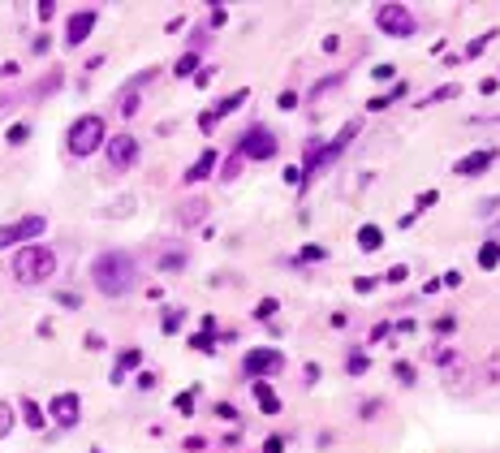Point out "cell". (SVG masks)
Listing matches in <instances>:
<instances>
[{"label":"cell","instance_id":"cell-1","mask_svg":"<svg viewBox=\"0 0 500 453\" xmlns=\"http://www.w3.org/2000/svg\"><path fill=\"white\" fill-rule=\"evenodd\" d=\"M91 281L104 298H125L138 285V264L125 251H104L91 259Z\"/></svg>","mask_w":500,"mask_h":453},{"label":"cell","instance_id":"cell-2","mask_svg":"<svg viewBox=\"0 0 500 453\" xmlns=\"http://www.w3.org/2000/svg\"><path fill=\"white\" fill-rule=\"evenodd\" d=\"M56 277V251L43 246V242H30L13 255V281L18 285H43Z\"/></svg>","mask_w":500,"mask_h":453},{"label":"cell","instance_id":"cell-3","mask_svg":"<svg viewBox=\"0 0 500 453\" xmlns=\"http://www.w3.org/2000/svg\"><path fill=\"white\" fill-rule=\"evenodd\" d=\"M108 143V125H104V117L100 112H83L69 129H65V147H69V156H91V151H100Z\"/></svg>","mask_w":500,"mask_h":453},{"label":"cell","instance_id":"cell-4","mask_svg":"<svg viewBox=\"0 0 500 453\" xmlns=\"http://www.w3.org/2000/svg\"><path fill=\"white\" fill-rule=\"evenodd\" d=\"M376 26L384 30V35H393V39H410L418 22H414V13L401 5V0H384V5L376 9Z\"/></svg>","mask_w":500,"mask_h":453},{"label":"cell","instance_id":"cell-5","mask_svg":"<svg viewBox=\"0 0 500 453\" xmlns=\"http://www.w3.org/2000/svg\"><path fill=\"white\" fill-rule=\"evenodd\" d=\"M276 151H281V138L272 134L268 125H250L246 134L237 138V156L241 160H272Z\"/></svg>","mask_w":500,"mask_h":453},{"label":"cell","instance_id":"cell-6","mask_svg":"<svg viewBox=\"0 0 500 453\" xmlns=\"http://www.w3.org/2000/svg\"><path fill=\"white\" fill-rule=\"evenodd\" d=\"M241 371H246L250 380H268V376H276V371H285V354L272 350V346H254V350H246V359H241Z\"/></svg>","mask_w":500,"mask_h":453},{"label":"cell","instance_id":"cell-7","mask_svg":"<svg viewBox=\"0 0 500 453\" xmlns=\"http://www.w3.org/2000/svg\"><path fill=\"white\" fill-rule=\"evenodd\" d=\"M104 160H108L112 173H130L138 165V138L134 134H112L104 143Z\"/></svg>","mask_w":500,"mask_h":453},{"label":"cell","instance_id":"cell-8","mask_svg":"<svg viewBox=\"0 0 500 453\" xmlns=\"http://www.w3.org/2000/svg\"><path fill=\"white\" fill-rule=\"evenodd\" d=\"M43 229H47L43 216H22V220H13V224H0V251H9V246L22 251V242L30 246V242H35Z\"/></svg>","mask_w":500,"mask_h":453},{"label":"cell","instance_id":"cell-9","mask_svg":"<svg viewBox=\"0 0 500 453\" xmlns=\"http://www.w3.org/2000/svg\"><path fill=\"white\" fill-rule=\"evenodd\" d=\"M246 100H250V91H246V87H241V91H233V95H224V100H216V104H212V108H207L203 117H199V129H203V134H212V129H216V121H220V117H229V112H237Z\"/></svg>","mask_w":500,"mask_h":453},{"label":"cell","instance_id":"cell-10","mask_svg":"<svg viewBox=\"0 0 500 453\" xmlns=\"http://www.w3.org/2000/svg\"><path fill=\"white\" fill-rule=\"evenodd\" d=\"M95 22H100V13H95V9H78V13H69V22H65V48H83V43L91 39Z\"/></svg>","mask_w":500,"mask_h":453},{"label":"cell","instance_id":"cell-11","mask_svg":"<svg viewBox=\"0 0 500 453\" xmlns=\"http://www.w3.org/2000/svg\"><path fill=\"white\" fill-rule=\"evenodd\" d=\"M47 414H52L61 428H74L78 419H83V397H78V393H56L52 406H47Z\"/></svg>","mask_w":500,"mask_h":453},{"label":"cell","instance_id":"cell-12","mask_svg":"<svg viewBox=\"0 0 500 453\" xmlns=\"http://www.w3.org/2000/svg\"><path fill=\"white\" fill-rule=\"evenodd\" d=\"M500 160V151L496 147H483V151H470V156H461L457 165H453V173L457 177H479V173H488L492 165Z\"/></svg>","mask_w":500,"mask_h":453},{"label":"cell","instance_id":"cell-13","mask_svg":"<svg viewBox=\"0 0 500 453\" xmlns=\"http://www.w3.org/2000/svg\"><path fill=\"white\" fill-rule=\"evenodd\" d=\"M216 165H220V156H216L212 147H207V151H203V156L195 160V165L186 169V186H199V182H207V177L216 173Z\"/></svg>","mask_w":500,"mask_h":453},{"label":"cell","instance_id":"cell-14","mask_svg":"<svg viewBox=\"0 0 500 453\" xmlns=\"http://www.w3.org/2000/svg\"><path fill=\"white\" fill-rule=\"evenodd\" d=\"M138 363H142V350H134V346H130V350H121V354H117V363H112V384H121Z\"/></svg>","mask_w":500,"mask_h":453},{"label":"cell","instance_id":"cell-15","mask_svg":"<svg viewBox=\"0 0 500 453\" xmlns=\"http://www.w3.org/2000/svg\"><path fill=\"white\" fill-rule=\"evenodd\" d=\"M250 388H254V401H259V410H263V414H281V397L272 393V384H268V380H250Z\"/></svg>","mask_w":500,"mask_h":453},{"label":"cell","instance_id":"cell-16","mask_svg":"<svg viewBox=\"0 0 500 453\" xmlns=\"http://www.w3.org/2000/svg\"><path fill=\"white\" fill-rule=\"evenodd\" d=\"M461 95V83H444V87H435V91H427L423 95V108L427 104H444V100H457Z\"/></svg>","mask_w":500,"mask_h":453},{"label":"cell","instance_id":"cell-17","mask_svg":"<svg viewBox=\"0 0 500 453\" xmlns=\"http://www.w3.org/2000/svg\"><path fill=\"white\" fill-rule=\"evenodd\" d=\"M358 246H362L367 255L384 246V233H380V224H362V229H358Z\"/></svg>","mask_w":500,"mask_h":453},{"label":"cell","instance_id":"cell-18","mask_svg":"<svg viewBox=\"0 0 500 453\" xmlns=\"http://www.w3.org/2000/svg\"><path fill=\"white\" fill-rule=\"evenodd\" d=\"M22 419H26V423L35 428V432H39V428L47 423V414H43V406H39L35 397H22Z\"/></svg>","mask_w":500,"mask_h":453},{"label":"cell","instance_id":"cell-19","mask_svg":"<svg viewBox=\"0 0 500 453\" xmlns=\"http://www.w3.org/2000/svg\"><path fill=\"white\" fill-rule=\"evenodd\" d=\"M207 216V199H186L182 203V224H199Z\"/></svg>","mask_w":500,"mask_h":453},{"label":"cell","instance_id":"cell-20","mask_svg":"<svg viewBox=\"0 0 500 453\" xmlns=\"http://www.w3.org/2000/svg\"><path fill=\"white\" fill-rule=\"evenodd\" d=\"M479 268L483 272L500 268V246H496V242H483V246H479Z\"/></svg>","mask_w":500,"mask_h":453},{"label":"cell","instance_id":"cell-21","mask_svg":"<svg viewBox=\"0 0 500 453\" xmlns=\"http://www.w3.org/2000/svg\"><path fill=\"white\" fill-rule=\"evenodd\" d=\"M401 95H406V83H397V87H393L389 95H376V100H371L367 108H371V112H384V108H393V104L401 100Z\"/></svg>","mask_w":500,"mask_h":453},{"label":"cell","instance_id":"cell-22","mask_svg":"<svg viewBox=\"0 0 500 453\" xmlns=\"http://www.w3.org/2000/svg\"><path fill=\"white\" fill-rule=\"evenodd\" d=\"M173 74H177V78H195V74H199V56H195V52L177 56V65H173Z\"/></svg>","mask_w":500,"mask_h":453},{"label":"cell","instance_id":"cell-23","mask_svg":"<svg viewBox=\"0 0 500 453\" xmlns=\"http://www.w3.org/2000/svg\"><path fill=\"white\" fill-rule=\"evenodd\" d=\"M241 165H246V160H241L237 151L224 160V169H220V182H237V173H241Z\"/></svg>","mask_w":500,"mask_h":453},{"label":"cell","instance_id":"cell-24","mask_svg":"<svg viewBox=\"0 0 500 453\" xmlns=\"http://www.w3.org/2000/svg\"><path fill=\"white\" fill-rule=\"evenodd\" d=\"M26 138H30V125H26V121H18V125H9V134H5V143H9V147H22Z\"/></svg>","mask_w":500,"mask_h":453},{"label":"cell","instance_id":"cell-25","mask_svg":"<svg viewBox=\"0 0 500 453\" xmlns=\"http://www.w3.org/2000/svg\"><path fill=\"white\" fill-rule=\"evenodd\" d=\"M13 423H18V414H13V406H9V401H0V441H5V436L13 432Z\"/></svg>","mask_w":500,"mask_h":453},{"label":"cell","instance_id":"cell-26","mask_svg":"<svg viewBox=\"0 0 500 453\" xmlns=\"http://www.w3.org/2000/svg\"><path fill=\"white\" fill-rule=\"evenodd\" d=\"M182 319H186L182 306H169V311H164V324H160V328H164V333H177V328H182Z\"/></svg>","mask_w":500,"mask_h":453},{"label":"cell","instance_id":"cell-27","mask_svg":"<svg viewBox=\"0 0 500 453\" xmlns=\"http://www.w3.org/2000/svg\"><path fill=\"white\" fill-rule=\"evenodd\" d=\"M332 87H341V74H332V78H319V83L311 87V100H324V91H332Z\"/></svg>","mask_w":500,"mask_h":453},{"label":"cell","instance_id":"cell-28","mask_svg":"<svg viewBox=\"0 0 500 453\" xmlns=\"http://www.w3.org/2000/svg\"><path fill=\"white\" fill-rule=\"evenodd\" d=\"M160 268H164V272H177V268H186V251H169L164 259H160Z\"/></svg>","mask_w":500,"mask_h":453},{"label":"cell","instance_id":"cell-29","mask_svg":"<svg viewBox=\"0 0 500 453\" xmlns=\"http://www.w3.org/2000/svg\"><path fill=\"white\" fill-rule=\"evenodd\" d=\"M190 346H195L199 354H212V350H216V341H212V333H207V328H203V333H195V337H190Z\"/></svg>","mask_w":500,"mask_h":453},{"label":"cell","instance_id":"cell-30","mask_svg":"<svg viewBox=\"0 0 500 453\" xmlns=\"http://www.w3.org/2000/svg\"><path fill=\"white\" fill-rule=\"evenodd\" d=\"M276 311H281V302H276V298H263L259 306H254V319H272Z\"/></svg>","mask_w":500,"mask_h":453},{"label":"cell","instance_id":"cell-31","mask_svg":"<svg viewBox=\"0 0 500 453\" xmlns=\"http://www.w3.org/2000/svg\"><path fill=\"white\" fill-rule=\"evenodd\" d=\"M367 367H371V363H367V354H349V359H345V371H349V376H362Z\"/></svg>","mask_w":500,"mask_h":453},{"label":"cell","instance_id":"cell-32","mask_svg":"<svg viewBox=\"0 0 500 453\" xmlns=\"http://www.w3.org/2000/svg\"><path fill=\"white\" fill-rule=\"evenodd\" d=\"M177 414H195V388H190V393H177Z\"/></svg>","mask_w":500,"mask_h":453},{"label":"cell","instance_id":"cell-33","mask_svg":"<svg viewBox=\"0 0 500 453\" xmlns=\"http://www.w3.org/2000/svg\"><path fill=\"white\" fill-rule=\"evenodd\" d=\"M56 87H61V74H47V78H43V83L35 87V100H43V95H52Z\"/></svg>","mask_w":500,"mask_h":453},{"label":"cell","instance_id":"cell-34","mask_svg":"<svg viewBox=\"0 0 500 453\" xmlns=\"http://www.w3.org/2000/svg\"><path fill=\"white\" fill-rule=\"evenodd\" d=\"M406 277H410V268H406V264H397V268H389V272H384V281H389V285H401Z\"/></svg>","mask_w":500,"mask_h":453},{"label":"cell","instance_id":"cell-35","mask_svg":"<svg viewBox=\"0 0 500 453\" xmlns=\"http://www.w3.org/2000/svg\"><path fill=\"white\" fill-rule=\"evenodd\" d=\"M56 302H61V306H69V311H78V306H83V298H78L74 289H61V294H56Z\"/></svg>","mask_w":500,"mask_h":453},{"label":"cell","instance_id":"cell-36","mask_svg":"<svg viewBox=\"0 0 500 453\" xmlns=\"http://www.w3.org/2000/svg\"><path fill=\"white\" fill-rule=\"evenodd\" d=\"M492 35H496V30H488V35H479V39H475L470 48H466V56H479V52H483V48H488V43H492Z\"/></svg>","mask_w":500,"mask_h":453},{"label":"cell","instance_id":"cell-37","mask_svg":"<svg viewBox=\"0 0 500 453\" xmlns=\"http://www.w3.org/2000/svg\"><path fill=\"white\" fill-rule=\"evenodd\" d=\"M319 259H328L324 246H306V251H302V264H319Z\"/></svg>","mask_w":500,"mask_h":453},{"label":"cell","instance_id":"cell-38","mask_svg":"<svg viewBox=\"0 0 500 453\" xmlns=\"http://www.w3.org/2000/svg\"><path fill=\"white\" fill-rule=\"evenodd\" d=\"M393 376H397L401 384H414V367H410V363H397V367H393Z\"/></svg>","mask_w":500,"mask_h":453},{"label":"cell","instance_id":"cell-39","mask_svg":"<svg viewBox=\"0 0 500 453\" xmlns=\"http://www.w3.org/2000/svg\"><path fill=\"white\" fill-rule=\"evenodd\" d=\"M47 48H52V39H47V35H35V39H30V52H35V56H43Z\"/></svg>","mask_w":500,"mask_h":453},{"label":"cell","instance_id":"cell-40","mask_svg":"<svg viewBox=\"0 0 500 453\" xmlns=\"http://www.w3.org/2000/svg\"><path fill=\"white\" fill-rule=\"evenodd\" d=\"M276 108H285V112H294V108H298V95H294V91H281V100H276Z\"/></svg>","mask_w":500,"mask_h":453},{"label":"cell","instance_id":"cell-41","mask_svg":"<svg viewBox=\"0 0 500 453\" xmlns=\"http://www.w3.org/2000/svg\"><path fill=\"white\" fill-rule=\"evenodd\" d=\"M263 453H285V436H268V441H263Z\"/></svg>","mask_w":500,"mask_h":453},{"label":"cell","instance_id":"cell-42","mask_svg":"<svg viewBox=\"0 0 500 453\" xmlns=\"http://www.w3.org/2000/svg\"><path fill=\"white\" fill-rule=\"evenodd\" d=\"M435 199H440V194H435V190H427V194H418V203H414V207H418V212H427V207H431Z\"/></svg>","mask_w":500,"mask_h":453},{"label":"cell","instance_id":"cell-43","mask_svg":"<svg viewBox=\"0 0 500 453\" xmlns=\"http://www.w3.org/2000/svg\"><path fill=\"white\" fill-rule=\"evenodd\" d=\"M216 414H220V419H224V423H233V419H237V410H233V406H229V401H220V406H216Z\"/></svg>","mask_w":500,"mask_h":453},{"label":"cell","instance_id":"cell-44","mask_svg":"<svg viewBox=\"0 0 500 453\" xmlns=\"http://www.w3.org/2000/svg\"><path fill=\"white\" fill-rule=\"evenodd\" d=\"M440 285H448V289H457V285H461V272H457V268H448V272H444V281H440Z\"/></svg>","mask_w":500,"mask_h":453},{"label":"cell","instance_id":"cell-45","mask_svg":"<svg viewBox=\"0 0 500 453\" xmlns=\"http://www.w3.org/2000/svg\"><path fill=\"white\" fill-rule=\"evenodd\" d=\"M496 87H500V78H483V83H479L483 95H496Z\"/></svg>","mask_w":500,"mask_h":453},{"label":"cell","instance_id":"cell-46","mask_svg":"<svg viewBox=\"0 0 500 453\" xmlns=\"http://www.w3.org/2000/svg\"><path fill=\"white\" fill-rule=\"evenodd\" d=\"M354 289H358V294H367V289H376V277H358V281H354Z\"/></svg>","mask_w":500,"mask_h":453},{"label":"cell","instance_id":"cell-47","mask_svg":"<svg viewBox=\"0 0 500 453\" xmlns=\"http://www.w3.org/2000/svg\"><path fill=\"white\" fill-rule=\"evenodd\" d=\"M371 74H376L380 83H389V78H393V65H376V70H371Z\"/></svg>","mask_w":500,"mask_h":453},{"label":"cell","instance_id":"cell-48","mask_svg":"<svg viewBox=\"0 0 500 453\" xmlns=\"http://www.w3.org/2000/svg\"><path fill=\"white\" fill-rule=\"evenodd\" d=\"M393 333V324L389 319H384V324H376V328H371V337H376V341H380V337H389Z\"/></svg>","mask_w":500,"mask_h":453},{"label":"cell","instance_id":"cell-49","mask_svg":"<svg viewBox=\"0 0 500 453\" xmlns=\"http://www.w3.org/2000/svg\"><path fill=\"white\" fill-rule=\"evenodd\" d=\"M87 350H104V337L100 333H87Z\"/></svg>","mask_w":500,"mask_h":453},{"label":"cell","instance_id":"cell-50","mask_svg":"<svg viewBox=\"0 0 500 453\" xmlns=\"http://www.w3.org/2000/svg\"><path fill=\"white\" fill-rule=\"evenodd\" d=\"M212 78H216V70H199V74H195V83H199V87H207Z\"/></svg>","mask_w":500,"mask_h":453},{"label":"cell","instance_id":"cell-51","mask_svg":"<svg viewBox=\"0 0 500 453\" xmlns=\"http://www.w3.org/2000/svg\"><path fill=\"white\" fill-rule=\"evenodd\" d=\"M138 388H155V371H142V376H138Z\"/></svg>","mask_w":500,"mask_h":453},{"label":"cell","instance_id":"cell-52","mask_svg":"<svg viewBox=\"0 0 500 453\" xmlns=\"http://www.w3.org/2000/svg\"><path fill=\"white\" fill-rule=\"evenodd\" d=\"M488 376H492V380H500V359H496V354L488 359Z\"/></svg>","mask_w":500,"mask_h":453},{"label":"cell","instance_id":"cell-53","mask_svg":"<svg viewBox=\"0 0 500 453\" xmlns=\"http://www.w3.org/2000/svg\"><path fill=\"white\" fill-rule=\"evenodd\" d=\"M488 242H496V246H500V220L492 224V233H488Z\"/></svg>","mask_w":500,"mask_h":453}]
</instances>
